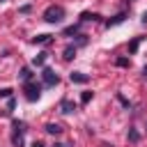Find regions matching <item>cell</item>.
<instances>
[{
    "mask_svg": "<svg viewBox=\"0 0 147 147\" xmlns=\"http://www.w3.org/2000/svg\"><path fill=\"white\" fill-rule=\"evenodd\" d=\"M64 18V9L60 7V5H51L46 11H44V21L46 23H60Z\"/></svg>",
    "mask_w": 147,
    "mask_h": 147,
    "instance_id": "6da1fadb",
    "label": "cell"
},
{
    "mask_svg": "<svg viewBox=\"0 0 147 147\" xmlns=\"http://www.w3.org/2000/svg\"><path fill=\"white\" fill-rule=\"evenodd\" d=\"M41 96V85H34V83H25V99L28 101H37Z\"/></svg>",
    "mask_w": 147,
    "mask_h": 147,
    "instance_id": "7a4b0ae2",
    "label": "cell"
},
{
    "mask_svg": "<svg viewBox=\"0 0 147 147\" xmlns=\"http://www.w3.org/2000/svg\"><path fill=\"white\" fill-rule=\"evenodd\" d=\"M41 78H44V85H46V87H53V85H57V80H60L57 74H55L53 69H48V67L41 71Z\"/></svg>",
    "mask_w": 147,
    "mask_h": 147,
    "instance_id": "3957f363",
    "label": "cell"
},
{
    "mask_svg": "<svg viewBox=\"0 0 147 147\" xmlns=\"http://www.w3.org/2000/svg\"><path fill=\"white\" fill-rule=\"evenodd\" d=\"M69 78H71V83H87V80H90V76L83 74V71H74Z\"/></svg>",
    "mask_w": 147,
    "mask_h": 147,
    "instance_id": "277c9868",
    "label": "cell"
},
{
    "mask_svg": "<svg viewBox=\"0 0 147 147\" xmlns=\"http://www.w3.org/2000/svg\"><path fill=\"white\" fill-rule=\"evenodd\" d=\"M60 108H62V113H67V115H69V113H74V110H76V103H74V101H69V99H62Z\"/></svg>",
    "mask_w": 147,
    "mask_h": 147,
    "instance_id": "5b68a950",
    "label": "cell"
},
{
    "mask_svg": "<svg viewBox=\"0 0 147 147\" xmlns=\"http://www.w3.org/2000/svg\"><path fill=\"white\" fill-rule=\"evenodd\" d=\"M44 129H46V133H51V136H57V133H62V126H60V124H53V122H51V124H46Z\"/></svg>",
    "mask_w": 147,
    "mask_h": 147,
    "instance_id": "8992f818",
    "label": "cell"
},
{
    "mask_svg": "<svg viewBox=\"0 0 147 147\" xmlns=\"http://www.w3.org/2000/svg\"><path fill=\"white\" fill-rule=\"evenodd\" d=\"M124 18H126L124 14H117V16H113V18H108V21H106V25H108V28H110V25H117V23H122Z\"/></svg>",
    "mask_w": 147,
    "mask_h": 147,
    "instance_id": "52a82bcc",
    "label": "cell"
},
{
    "mask_svg": "<svg viewBox=\"0 0 147 147\" xmlns=\"http://www.w3.org/2000/svg\"><path fill=\"white\" fill-rule=\"evenodd\" d=\"M46 55H48V53H37L34 60H32V64H34V67H41V64L46 62Z\"/></svg>",
    "mask_w": 147,
    "mask_h": 147,
    "instance_id": "ba28073f",
    "label": "cell"
},
{
    "mask_svg": "<svg viewBox=\"0 0 147 147\" xmlns=\"http://www.w3.org/2000/svg\"><path fill=\"white\" fill-rule=\"evenodd\" d=\"M99 18H101L99 14H90V11H83L80 14V21H99Z\"/></svg>",
    "mask_w": 147,
    "mask_h": 147,
    "instance_id": "9c48e42d",
    "label": "cell"
},
{
    "mask_svg": "<svg viewBox=\"0 0 147 147\" xmlns=\"http://www.w3.org/2000/svg\"><path fill=\"white\" fill-rule=\"evenodd\" d=\"M48 41H51V34H39L32 39V44H48Z\"/></svg>",
    "mask_w": 147,
    "mask_h": 147,
    "instance_id": "30bf717a",
    "label": "cell"
},
{
    "mask_svg": "<svg viewBox=\"0 0 147 147\" xmlns=\"http://www.w3.org/2000/svg\"><path fill=\"white\" fill-rule=\"evenodd\" d=\"M23 131H25V122L14 119V133H23Z\"/></svg>",
    "mask_w": 147,
    "mask_h": 147,
    "instance_id": "8fae6325",
    "label": "cell"
},
{
    "mask_svg": "<svg viewBox=\"0 0 147 147\" xmlns=\"http://www.w3.org/2000/svg\"><path fill=\"white\" fill-rule=\"evenodd\" d=\"M11 142H14V147H23V133H14Z\"/></svg>",
    "mask_w": 147,
    "mask_h": 147,
    "instance_id": "7c38bea8",
    "label": "cell"
},
{
    "mask_svg": "<svg viewBox=\"0 0 147 147\" xmlns=\"http://www.w3.org/2000/svg\"><path fill=\"white\" fill-rule=\"evenodd\" d=\"M138 46H140V37H136V39L129 44V53H136V51H138Z\"/></svg>",
    "mask_w": 147,
    "mask_h": 147,
    "instance_id": "4fadbf2b",
    "label": "cell"
},
{
    "mask_svg": "<svg viewBox=\"0 0 147 147\" xmlns=\"http://www.w3.org/2000/svg\"><path fill=\"white\" fill-rule=\"evenodd\" d=\"M74 55H76V48H74V46H67V48H64V60H71Z\"/></svg>",
    "mask_w": 147,
    "mask_h": 147,
    "instance_id": "5bb4252c",
    "label": "cell"
},
{
    "mask_svg": "<svg viewBox=\"0 0 147 147\" xmlns=\"http://www.w3.org/2000/svg\"><path fill=\"white\" fill-rule=\"evenodd\" d=\"M21 78H23L25 83H28V80L32 78V74H30V69H28V67H23V69H21Z\"/></svg>",
    "mask_w": 147,
    "mask_h": 147,
    "instance_id": "9a60e30c",
    "label": "cell"
},
{
    "mask_svg": "<svg viewBox=\"0 0 147 147\" xmlns=\"http://www.w3.org/2000/svg\"><path fill=\"white\" fill-rule=\"evenodd\" d=\"M129 140H131V142H138V140H140V136H138V131H136V129H131V131H129Z\"/></svg>",
    "mask_w": 147,
    "mask_h": 147,
    "instance_id": "2e32d148",
    "label": "cell"
},
{
    "mask_svg": "<svg viewBox=\"0 0 147 147\" xmlns=\"http://www.w3.org/2000/svg\"><path fill=\"white\" fill-rule=\"evenodd\" d=\"M90 99H92V92H83L80 94V103H90Z\"/></svg>",
    "mask_w": 147,
    "mask_h": 147,
    "instance_id": "e0dca14e",
    "label": "cell"
},
{
    "mask_svg": "<svg viewBox=\"0 0 147 147\" xmlns=\"http://www.w3.org/2000/svg\"><path fill=\"white\" fill-rule=\"evenodd\" d=\"M74 32H78V25H71V28L64 30V34H74Z\"/></svg>",
    "mask_w": 147,
    "mask_h": 147,
    "instance_id": "ac0fdd59",
    "label": "cell"
},
{
    "mask_svg": "<svg viewBox=\"0 0 147 147\" xmlns=\"http://www.w3.org/2000/svg\"><path fill=\"white\" fill-rule=\"evenodd\" d=\"M117 64H119V67H129V60H126V57H117Z\"/></svg>",
    "mask_w": 147,
    "mask_h": 147,
    "instance_id": "d6986e66",
    "label": "cell"
},
{
    "mask_svg": "<svg viewBox=\"0 0 147 147\" xmlns=\"http://www.w3.org/2000/svg\"><path fill=\"white\" fill-rule=\"evenodd\" d=\"M0 96H11V90H9V87H2V90H0Z\"/></svg>",
    "mask_w": 147,
    "mask_h": 147,
    "instance_id": "ffe728a7",
    "label": "cell"
},
{
    "mask_svg": "<svg viewBox=\"0 0 147 147\" xmlns=\"http://www.w3.org/2000/svg\"><path fill=\"white\" fill-rule=\"evenodd\" d=\"M32 147H44V142H39V140H34V142H32Z\"/></svg>",
    "mask_w": 147,
    "mask_h": 147,
    "instance_id": "44dd1931",
    "label": "cell"
},
{
    "mask_svg": "<svg viewBox=\"0 0 147 147\" xmlns=\"http://www.w3.org/2000/svg\"><path fill=\"white\" fill-rule=\"evenodd\" d=\"M142 76H145V80H147V67H145V69H142Z\"/></svg>",
    "mask_w": 147,
    "mask_h": 147,
    "instance_id": "7402d4cb",
    "label": "cell"
},
{
    "mask_svg": "<svg viewBox=\"0 0 147 147\" xmlns=\"http://www.w3.org/2000/svg\"><path fill=\"white\" fill-rule=\"evenodd\" d=\"M142 21H145V23H147V11H145V14H142Z\"/></svg>",
    "mask_w": 147,
    "mask_h": 147,
    "instance_id": "603a6c76",
    "label": "cell"
},
{
    "mask_svg": "<svg viewBox=\"0 0 147 147\" xmlns=\"http://www.w3.org/2000/svg\"><path fill=\"white\" fill-rule=\"evenodd\" d=\"M101 147H113V145H108V142H103V145H101Z\"/></svg>",
    "mask_w": 147,
    "mask_h": 147,
    "instance_id": "cb8c5ba5",
    "label": "cell"
},
{
    "mask_svg": "<svg viewBox=\"0 0 147 147\" xmlns=\"http://www.w3.org/2000/svg\"><path fill=\"white\" fill-rule=\"evenodd\" d=\"M53 147H64V145H53Z\"/></svg>",
    "mask_w": 147,
    "mask_h": 147,
    "instance_id": "d4e9b609",
    "label": "cell"
},
{
    "mask_svg": "<svg viewBox=\"0 0 147 147\" xmlns=\"http://www.w3.org/2000/svg\"><path fill=\"white\" fill-rule=\"evenodd\" d=\"M0 2H5V0H0Z\"/></svg>",
    "mask_w": 147,
    "mask_h": 147,
    "instance_id": "484cf974",
    "label": "cell"
}]
</instances>
